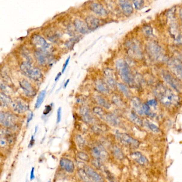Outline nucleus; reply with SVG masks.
Here are the masks:
<instances>
[{"label": "nucleus", "instance_id": "obj_1", "mask_svg": "<svg viewBox=\"0 0 182 182\" xmlns=\"http://www.w3.org/2000/svg\"><path fill=\"white\" fill-rule=\"evenodd\" d=\"M154 92L158 99L166 107H174L179 103V98L172 90L165 86H158Z\"/></svg>", "mask_w": 182, "mask_h": 182}, {"label": "nucleus", "instance_id": "obj_2", "mask_svg": "<svg viewBox=\"0 0 182 182\" xmlns=\"http://www.w3.org/2000/svg\"><path fill=\"white\" fill-rule=\"evenodd\" d=\"M21 72L29 78L35 81H39L41 80L43 77L41 70L38 68L35 67L29 61H24L20 65Z\"/></svg>", "mask_w": 182, "mask_h": 182}, {"label": "nucleus", "instance_id": "obj_3", "mask_svg": "<svg viewBox=\"0 0 182 182\" xmlns=\"http://www.w3.org/2000/svg\"><path fill=\"white\" fill-rule=\"evenodd\" d=\"M116 68L122 81L129 85L134 83L133 75L128 65L124 60L119 59L116 61Z\"/></svg>", "mask_w": 182, "mask_h": 182}, {"label": "nucleus", "instance_id": "obj_4", "mask_svg": "<svg viewBox=\"0 0 182 182\" xmlns=\"http://www.w3.org/2000/svg\"><path fill=\"white\" fill-rule=\"evenodd\" d=\"M18 119L17 116L8 112H1L0 122L3 126L10 130L17 128Z\"/></svg>", "mask_w": 182, "mask_h": 182}, {"label": "nucleus", "instance_id": "obj_5", "mask_svg": "<svg viewBox=\"0 0 182 182\" xmlns=\"http://www.w3.org/2000/svg\"><path fill=\"white\" fill-rule=\"evenodd\" d=\"M147 51L151 57L157 61H163L165 57L160 46L155 42H150L147 45Z\"/></svg>", "mask_w": 182, "mask_h": 182}, {"label": "nucleus", "instance_id": "obj_6", "mask_svg": "<svg viewBox=\"0 0 182 182\" xmlns=\"http://www.w3.org/2000/svg\"><path fill=\"white\" fill-rule=\"evenodd\" d=\"M116 137L120 142L126 146L134 148H138L139 146V141L134 139L133 137L130 136L126 133L117 132Z\"/></svg>", "mask_w": 182, "mask_h": 182}, {"label": "nucleus", "instance_id": "obj_7", "mask_svg": "<svg viewBox=\"0 0 182 182\" xmlns=\"http://www.w3.org/2000/svg\"><path fill=\"white\" fill-rule=\"evenodd\" d=\"M34 56L39 65L46 66L52 61V57L50 50H36Z\"/></svg>", "mask_w": 182, "mask_h": 182}, {"label": "nucleus", "instance_id": "obj_8", "mask_svg": "<svg viewBox=\"0 0 182 182\" xmlns=\"http://www.w3.org/2000/svg\"><path fill=\"white\" fill-rule=\"evenodd\" d=\"M31 43L37 50H50V46L45 39L39 35L35 34L31 38Z\"/></svg>", "mask_w": 182, "mask_h": 182}, {"label": "nucleus", "instance_id": "obj_9", "mask_svg": "<svg viewBox=\"0 0 182 182\" xmlns=\"http://www.w3.org/2000/svg\"><path fill=\"white\" fill-rule=\"evenodd\" d=\"M168 65L170 71L182 81V62L176 59H172L168 61Z\"/></svg>", "mask_w": 182, "mask_h": 182}, {"label": "nucleus", "instance_id": "obj_10", "mask_svg": "<svg viewBox=\"0 0 182 182\" xmlns=\"http://www.w3.org/2000/svg\"><path fill=\"white\" fill-rule=\"evenodd\" d=\"M91 152L94 158L99 159L102 161L106 160L109 157L107 151L101 145L93 146L91 148Z\"/></svg>", "mask_w": 182, "mask_h": 182}, {"label": "nucleus", "instance_id": "obj_11", "mask_svg": "<svg viewBox=\"0 0 182 182\" xmlns=\"http://www.w3.org/2000/svg\"><path fill=\"white\" fill-rule=\"evenodd\" d=\"M11 106L13 111L18 114L26 113L29 109L28 104L21 98H17L13 101Z\"/></svg>", "mask_w": 182, "mask_h": 182}, {"label": "nucleus", "instance_id": "obj_12", "mask_svg": "<svg viewBox=\"0 0 182 182\" xmlns=\"http://www.w3.org/2000/svg\"><path fill=\"white\" fill-rule=\"evenodd\" d=\"M19 85L25 94L28 97L33 98L36 95L37 91L34 86L27 79H22L19 82Z\"/></svg>", "mask_w": 182, "mask_h": 182}, {"label": "nucleus", "instance_id": "obj_13", "mask_svg": "<svg viewBox=\"0 0 182 182\" xmlns=\"http://www.w3.org/2000/svg\"><path fill=\"white\" fill-rule=\"evenodd\" d=\"M163 77L168 84L172 87L175 91L178 92H181L182 91V85L180 84L177 79H176L172 75L170 74L168 72H164L163 73Z\"/></svg>", "mask_w": 182, "mask_h": 182}, {"label": "nucleus", "instance_id": "obj_14", "mask_svg": "<svg viewBox=\"0 0 182 182\" xmlns=\"http://www.w3.org/2000/svg\"><path fill=\"white\" fill-rule=\"evenodd\" d=\"M79 113L85 122L87 124H92L94 122V116L91 113L90 109L86 105H83L80 108Z\"/></svg>", "mask_w": 182, "mask_h": 182}, {"label": "nucleus", "instance_id": "obj_15", "mask_svg": "<svg viewBox=\"0 0 182 182\" xmlns=\"http://www.w3.org/2000/svg\"><path fill=\"white\" fill-rule=\"evenodd\" d=\"M104 74L106 80V83L109 87L114 89L117 86L115 76L113 70L109 68H106L104 70Z\"/></svg>", "mask_w": 182, "mask_h": 182}, {"label": "nucleus", "instance_id": "obj_16", "mask_svg": "<svg viewBox=\"0 0 182 182\" xmlns=\"http://www.w3.org/2000/svg\"><path fill=\"white\" fill-rule=\"evenodd\" d=\"M59 165L61 167L68 173L72 174L75 170V165L72 161L70 159L62 158L60 160Z\"/></svg>", "mask_w": 182, "mask_h": 182}, {"label": "nucleus", "instance_id": "obj_17", "mask_svg": "<svg viewBox=\"0 0 182 182\" xmlns=\"http://www.w3.org/2000/svg\"><path fill=\"white\" fill-rule=\"evenodd\" d=\"M83 169L87 173L88 175L95 182H104L103 177L98 172L95 171L92 167L89 166L85 165Z\"/></svg>", "mask_w": 182, "mask_h": 182}, {"label": "nucleus", "instance_id": "obj_18", "mask_svg": "<svg viewBox=\"0 0 182 182\" xmlns=\"http://www.w3.org/2000/svg\"><path fill=\"white\" fill-rule=\"evenodd\" d=\"M119 4L124 14L127 16H129L133 13V7L129 0H119Z\"/></svg>", "mask_w": 182, "mask_h": 182}, {"label": "nucleus", "instance_id": "obj_19", "mask_svg": "<svg viewBox=\"0 0 182 182\" xmlns=\"http://www.w3.org/2000/svg\"><path fill=\"white\" fill-rule=\"evenodd\" d=\"M90 9L95 14L101 17H105L107 15V11L103 6L97 3H92L90 5Z\"/></svg>", "mask_w": 182, "mask_h": 182}, {"label": "nucleus", "instance_id": "obj_20", "mask_svg": "<svg viewBox=\"0 0 182 182\" xmlns=\"http://www.w3.org/2000/svg\"><path fill=\"white\" fill-rule=\"evenodd\" d=\"M85 23L89 31H92L98 27L100 25V20L96 17L92 16H89L86 18Z\"/></svg>", "mask_w": 182, "mask_h": 182}, {"label": "nucleus", "instance_id": "obj_21", "mask_svg": "<svg viewBox=\"0 0 182 182\" xmlns=\"http://www.w3.org/2000/svg\"><path fill=\"white\" fill-rule=\"evenodd\" d=\"M132 159L141 166H145L148 163V160L139 152H134L130 154Z\"/></svg>", "mask_w": 182, "mask_h": 182}, {"label": "nucleus", "instance_id": "obj_22", "mask_svg": "<svg viewBox=\"0 0 182 182\" xmlns=\"http://www.w3.org/2000/svg\"><path fill=\"white\" fill-rule=\"evenodd\" d=\"M74 25L76 31L82 34L88 33L89 31L86 23L80 19H75L74 22Z\"/></svg>", "mask_w": 182, "mask_h": 182}, {"label": "nucleus", "instance_id": "obj_23", "mask_svg": "<svg viewBox=\"0 0 182 182\" xmlns=\"http://www.w3.org/2000/svg\"><path fill=\"white\" fill-rule=\"evenodd\" d=\"M131 103L135 111L140 115H144V103L141 102L139 98H134L132 99Z\"/></svg>", "mask_w": 182, "mask_h": 182}, {"label": "nucleus", "instance_id": "obj_24", "mask_svg": "<svg viewBox=\"0 0 182 182\" xmlns=\"http://www.w3.org/2000/svg\"><path fill=\"white\" fill-rule=\"evenodd\" d=\"M104 120L106 122L113 126L117 127L120 124L121 120L116 115L112 113H106Z\"/></svg>", "mask_w": 182, "mask_h": 182}, {"label": "nucleus", "instance_id": "obj_25", "mask_svg": "<svg viewBox=\"0 0 182 182\" xmlns=\"http://www.w3.org/2000/svg\"><path fill=\"white\" fill-rule=\"evenodd\" d=\"M128 47L129 50L132 54H133L134 56H136L137 57H141V49L138 44H137L136 42L134 41H130L128 44Z\"/></svg>", "mask_w": 182, "mask_h": 182}, {"label": "nucleus", "instance_id": "obj_26", "mask_svg": "<svg viewBox=\"0 0 182 182\" xmlns=\"http://www.w3.org/2000/svg\"><path fill=\"white\" fill-rule=\"evenodd\" d=\"M96 88L101 93L107 94L109 92V86L106 83L102 80H98L96 82Z\"/></svg>", "mask_w": 182, "mask_h": 182}, {"label": "nucleus", "instance_id": "obj_27", "mask_svg": "<svg viewBox=\"0 0 182 182\" xmlns=\"http://www.w3.org/2000/svg\"><path fill=\"white\" fill-rule=\"evenodd\" d=\"M94 98L96 102L100 105V107L105 109H109L111 107V104L103 96L96 95H95Z\"/></svg>", "mask_w": 182, "mask_h": 182}, {"label": "nucleus", "instance_id": "obj_28", "mask_svg": "<svg viewBox=\"0 0 182 182\" xmlns=\"http://www.w3.org/2000/svg\"><path fill=\"white\" fill-rule=\"evenodd\" d=\"M0 98H1L0 101H1V106L5 107H8L9 105H11L12 102L11 99L10 98L9 96L6 95L4 93H3L2 92H1Z\"/></svg>", "mask_w": 182, "mask_h": 182}, {"label": "nucleus", "instance_id": "obj_29", "mask_svg": "<svg viewBox=\"0 0 182 182\" xmlns=\"http://www.w3.org/2000/svg\"><path fill=\"white\" fill-rule=\"evenodd\" d=\"M78 174L83 182H95L88 175L83 169H80L78 170Z\"/></svg>", "mask_w": 182, "mask_h": 182}, {"label": "nucleus", "instance_id": "obj_30", "mask_svg": "<svg viewBox=\"0 0 182 182\" xmlns=\"http://www.w3.org/2000/svg\"><path fill=\"white\" fill-rule=\"evenodd\" d=\"M93 113L96 115L98 117L104 120L105 116L106 113H105L104 110L100 107H95L92 109Z\"/></svg>", "mask_w": 182, "mask_h": 182}, {"label": "nucleus", "instance_id": "obj_31", "mask_svg": "<svg viewBox=\"0 0 182 182\" xmlns=\"http://www.w3.org/2000/svg\"><path fill=\"white\" fill-rule=\"evenodd\" d=\"M112 152L114 157L119 160H121L124 158V154L118 146H114L112 148Z\"/></svg>", "mask_w": 182, "mask_h": 182}, {"label": "nucleus", "instance_id": "obj_32", "mask_svg": "<svg viewBox=\"0 0 182 182\" xmlns=\"http://www.w3.org/2000/svg\"><path fill=\"white\" fill-rule=\"evenodd\" d=\"M46 95V90H43V91L40 92L39 95L37 96V102H36L35 105V107L36 109H39L41 107V105L43 102L44 99L45 98Z\"/></svg>", "mask_w": 182, "mask_h": 182}, {"label": "nucleus", "instance_id": "obj_33", "mask_svg": "<svg viewBox=\"0 0 182 182\" xmlns=\"http://www.w3.org/2000/svg\"><path fill=\"white\" fill-rule=\"evenodd\" d=\"M117 86L119 89V90L121 91L124 95L127 97L130 96V92L129 91L128 88L124 84H122V83H118Z\"/></svg>", "mask_w": 182, "mask_h": 182}, {"label": "nucleus", "instance_id": "obj_34", "mask_svg": "<svg viewBox=\"0 0 182 182\" xmlns=\"http://www.w3.org/2000/svg\"><path fill=\"white\" fill-rule=\"evenodd\" d=\"M130 118L131 119V121L134 122V124L141 126L143 125V122L142 120H141V118L139 117L137 115H136L135 113H131L130 115Z\"/></svg>", "mask_w": 182, "mask_h": 182}, {"label": "nucleus", "instance_id": "obj_35", "mask_svg": "<svg viewBox=\"0 0 182 182\" xmlns=\"http://www.w3.org/2000/svg\"><path fill=\"white\" fill-rule=\"evenodd\" d=\"M75 141L78 146L80 148H83L85 146V139L80 135H76L75 137Z\"/></svg>", "mask_w": 182, "mask_h": 182}, {"label": "nucleus", "instance_id": "obj_36", "mask_svg": "<svg viewBox=\"0 0 182 182\" xmlns=\"http://www.w3.org/2000/svg\"><path fill=\"white\" fill-rule=\"evenodd\" d=\"M112 100L113 102L119 107H122L124 105V103L122 101L121 98L117 95H114L112 97Z\"/></svg>", "mask_w": 182, "mask_h": 182}, {"label": "nucleus", "instance_id": "obj_37", "mask_svg": "<svg viewBox=\"0 0 182 182\" xmlns=\"http://www.w3.org/2000/svg\"><path fill=\"white\" fill-rule=\"evenodd\" d=\"M77 157L81 160L84 161L85 162H89L90 161L89 156H88L87 153L83 152H78L77 154Z\"/></svg>", "mask_w": 182, "mask_h": 182}, {"label": "nucleus", "instance_id": "obj_38", "mask_svg": "<svg viewBox=\"0 0 182 182\" xmlns=\"http://www.w3.org/2000/svg\"><path fill=\"white\" fill-rule=\"evenodd\" d=\"M146 125L148 127V128L150 129L152 132L155 133H158L160 132V129L158 128L153 123H151L150 122H146Z\"/></svg>", "mask_w": 182, "mask_h": 182}, {"label": "nucleus", "instance_id": "obj_39", "mask_svg": "<svg viewBox=\"0 0 182 182\" xmlns=\"http://www.w3.org/2000/svg\"><path fill=\"white\" fill-rule=\"evenodd\" d=\"M136 9H142L144 6V0H132Z\"/></svg>", "mask_w": 182, "mask_h": 182}, {"label": "nucleus", "instance_id": "obj_40", "mask_svg": "<svg viewBox=\"0 0 182 182\" xmlns=\"http://www.w3.org/2000/svg\"><path fill=\"white\" fill-rule=\"evenodd\" d=\"M143 31L146 36H148V37H151V36H153L152 29L151 27L148 26L144 27L143 29Z\"/></svg>", "mask_w": 182, "mask_h": 182}, {"label": "nucleus", "instance_id": "obj_41", "mask_svg": "<svg viewBox=\"0 0 182 182\" xmlns=\"http://www.w3.org/2000/svg\"><path fill=\"white\" fill-rule=\"evenodd\" d=\"M104 172L106 174V177H107V179L109 180V181L110 182H116L115 181V178L114 177V176L113 175L112 173L109 172V170L107 169H104Z\"/></svg>", "mask_w": 182, "mask_h": 182}, {"label": "nucleus", "instance_id": "obj_42", "mask_svg": "<svg viewBox=\"0 0 182 182\" xmlns=\"http://www.w3.org/2000/svg\"><path fill=\"white\" fill-rule=\"evenodd\" d=\"M91 163H92V165L94 166L95 167L97 168V169H100V168L102 167V166H103L102 163H103V161L100 160L99 159H95V158H94V159L92 160Z\"/></svg>", "mask_w": 182, "mask_h": 182}, {"label": "nucleus", "instance_id": "obj_43", "mask_svg": "<svg viewBox=\"0 0 182 182\" xmlns=\"http://www.w3.org/2000/svg\"><path fill=\"white\" fill-rule=\"evenodd\" d=\"M147 104H148L151 108H155L157 105V101L154 100V99H152L148 101L147 102Z\"/></svg>", "mask_w": 182, "mask_h": 182}, {"label": "nucleus", "instance_id": "obj_44", "mask_svg": "<svg viewBox=\"0 0 182 182\" xmlns=\"http://www.w3.org/2000/svg\"><path fill=\"white\" fill-rule=\"evenodd\" d=\"M61 108L59 107L57 110V123L61 122Z\"/></svg>", "mask_w": 182, "mask_h": 182}, {"label": "nucleus", "instance_id": "obj_45", "mask_svg": "<svg viewBox=\"0 0 182 182\" xmlns=\"http://www.w3.org/2000/svg\"><path fill=\"white\" fill-rule=\"evenodd\" d=\"M51 110H52V107H51V105H47V106L46 107V108H45V109L44 110V115H48L49 113H50Z\"/></svg>", "mask_w": 182, "mask_h": 182}, {"label": "nucleus", "instance_id": "obj_46", "mask_svg": "<svg viewBox=\"0 0 182 182\" xmlns=\"http://www.w3.org/2000/svg\"><path fill=\"white\" fill-rule=\"evenodd\" d=\"M70 57H69L66 59V60L65 62L64 63V64L63 65V69H62V73H64V72L65 70L66 69V68L67 67L68 63H69V62H70Z\"/></svg>", "mask_w": 182, "mask_h": 182}, {"label": "nucleus", "instance_id": "obj_47", "mask_svg": "<svg viewBox=\"0 0 182 182\" xmlns=\"http://www.w3.org/2000/svg\"><path fill=\"white\" fill-rule=\"evenodd\" d=\"M34 170H35V168L34 167H33L32 168V169L31 171L30 172V176H29V178H30V181H32L33 180H34L35 178V174H34Z\"/></svg>", "mask_w": 182, "mask_h": 182}, {"label": "nucleus", "instance_id": "obj_48", "mask_svg": "<svg viewBox=\"0 0 182 182\" xmlns=\"http://www.w3.org/2000/svg\"><path fill=\"white\" fill-rule=\"evenodd\" d=\"M35 144V139H34V136H32L31 140L29 141V144H28V148H31Z\"/></svg>", "mask_w": 182, "mask_h": 182}, {"label": "nucleus", "instance_id": "obj_49", "mask_svg": "<svg viewBox=\"0 0 182 182\" xmlns=\"http://www.w3.org/2000/svg\"><path fill=\"white\" fill-rule=\"evenodd\" d=\"M33 116H34V115H33V113L32 112H31V113H29V116H28V118H27V125H28V124L31 121V120L32 119V118L33 117Z\"/></svg>", "mask_w": 182, "mask_h": 182}, {"label": "nucleus", "instance_id": "obj_50", "mask_svg": "<svg viewBox=\"0 0 182 182\" xmlns=\"http://www.w3.org/2000/svg\"><path fill=\"white\" fill-rule=\"evenodd\" d=\"M61 72H59L57 75L56 76V78H55V81H57L58 80L59 78H60V77L61 76Z\"/></svg>", "mask_w": 182, "mask_h": 182}, {"label": "nucleus", "instance_id": "obj_51", "mask_svg": "<svg viewBox=\"0 0 182 182\" xmlns=\"http://www.w3.org/2000/svg\"><path fill=\"white\" fill-rule=\"evenodd\" d=\"M69 81H70V79H67V80L66 81L65 84L64 85V88H66V87H67V85H68V83H69Z\"/></svg>", "mask_w": 182, "mask_h": 182}, {"label": "nucleus", "instance_id": "obj_52", "mask_svg": "<svg viewBox=\"0 0 182 182\" xmlns=\"http://www.w3.org/2000/svg\"><path fill=\"white\" fill-rule=\"evenodd\" d=\"M180 18H181V22H182V10H181V11H180Z\"/></svg>", "mask_w": 182, "mask_h": 182}, {"label": "nucleus", "instance_id": "obj_53", "mask_svg": "<svg viewBox=\"0 0 182 182\" xmlns=\"http://www.w3.org/2000/svg\"><path fill=\"white\" fill-rule=\"evenodd\" d=\"M48 182H51V181H49Z\"/></svg>", "mask_w": 182, "mask_h": 182}, {"label": "nucleus", "instance_id": "obj_54", "mask_svg": "<svg viewBox=\"0 0 182 182\" xmlns=\"http://www.w3.org/2000/svg\"><path fill=\"white\" fill-rule=\"evenodd\" d=\"M26 182H27V181H26Z\"/></svg>", "mask_w": 182, "mask_h": 182}, {"label": "nucleus", "instance_id": "obj_55", "mask_svg": "<svg viewBox=\"0 0 182 182\" xmlns=\"http://www.w3.org/2000/svg\"></svg>", "mask_w": 182, "mask_h": 182}]
</instances>
